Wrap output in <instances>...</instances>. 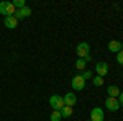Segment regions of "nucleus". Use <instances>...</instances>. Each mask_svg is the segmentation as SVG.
Here are the masks:
<instances>
[{"instance_id": "1", "label": "nucleus", "mask_w": 123, "mask_h": 121, "mask_svg": "<svg viewBox=\"0 0 123 121\" xmlns=\"http://www.w3.org/2000/svg\"><path fill=\"white\" fill-rule=\"evenodd\" d=\"M15 12H17V8L13 7L12 2H0V15H3V17H13Z\"/></svg>"}, {"instance_id": "2", "label": "nucleus", "mask_w": 123, "mask_h": 121, "mask_svg": "<svg viewBox=\"0 0 123 121\" xmlns=\"http://www.w3.org/2000/svg\"><path fill=\"white\" fill-rule=\"evenodd\" d=\"M49 105L53 110H61L64 106V98L59 97V95H51L49 97Z\"/></svg>"}, {"instance_id": "3", "label": "nucleus", "mask_w": 123, "mask_h": 121, "mask_svg": "<svg viewBox=\"0 0 123 121\" xmlns=\"http://www.w3.org/2000/svg\"><path fill=\"white\" fill-rule=\"evenodd\" d=\"M77 51V56H79V59H84L85 56H89L90 54V46H89V43H79L76 47Z\"/></svg>"}, {"instance_id": "4", "label": "nucleus", "mask_w": 123, "mask_h": 121, "mask_svg": "<svg viewBox=\"0 0 123 121\" xmlns=\"http://www.w3.org/2000/svg\"><path fill=\"white\" fill-rule=\"evenodd\" d=\"M71 85H72V88H74L76 92H80V90L85 87L84 77H82V75H76V77H72V82H71Z\"/></svg>"}, {"instance_id": "5", "label": "nucleus", "mask_w": 123, "mask_h": 121, "mask_svg": "<svg viewBox=\"0 0 123 121\" xmlns=\"http://www.w3.org/2000/svg\"><path fill=\"white\" fill-rule=\"evenodd\" d=\"M105 108H107L108 111H117V110L120 108V102H118V98H112V97H108V98L105 100Z\"/></svg>"}, {"instance_id": "6", "label": "nucleus", "mask_w": 123, "mask_h": 121, "mask_svg": "<svg viewBox=\"0 0 123 121\" xmlns=\"http://www.w3.org/2000/svg\"><path fill=\"white\" fill-rule=\"evenodd\" d=\"M105 116H104V110L102 108H94L92 111H90V121H104Z\"/></svg>"}, {"instance_id": "7", "label": "nucleus", "mask_w": 123, "mask_h": 121, "mask_svg": "<svg viewBox=\"0 0 123 121\" xmlns=\"http://www.w3.org/2000/svg\"><path fill=\"white\" fill-rule=\"evenodd\" d=\"M64 98V105L66 106H74L77 103V97H76V93H72V92H69V93H66V97H62Z\"/></svg>"}, {"instance_id": "8", "label": "nucleus", "mask_w": 123, "mask_h": 121, "mask_svg": "<svg viewBox=\"0 0 123 121\" xmlns=\"http://www.w3.org/2000/svg\"><path fill=\"white\" fill-rule=\"evenodd\" d=\"M31 15V8L30 7H23V8H20L15 12V18L17 20H21V18H26V17H30Z\"/></svg>"}, {"instance_id": "9", "label": "nucleus", "mask_w": 123, "mask_h": 121, "mask_svg": "<svg viewBox=\"0 0 123 121\" xmlns=\"http://www.w3.org/2000/svg\"><path fill=\"white\" fill-rule=\"evenodd\" d=\"M95 70H97V75L104 77V75L108 74V64L107 62H98V64L95 65Z\"/></svg>"}, {"instance_id": "10", "label": "nucleus", "mask_w": 123, "mask_h": 121, "mask_svg": "<svg viewBox=\"0 0 123 121\" xmlns=\"http://www.w3.org/2000/svg\"><path fill=\"white\" fill-rule=\"evenodd\" d=\"M3 25H5L7 28L13 29V28H17V26H18V20L15 18V15H13V17H5V20H3Z\"/></svg>"}, {"instance_id": "11", "label": "nucleus", "mask_w": 123, "mask_h": 121, "mask_svg": "<svg viewBox=\"0 0 123 121\" xmlns=\"http://www.w3.org/2000/svg\"><path fill=\"white\" fill-rule=\"evenodd\" d=\"M107 93H108V97H112V98H118L120 97V88L117 87V85H110L108 88H107Z\"/></svg>"}, {"instance_id": "12", "label": "nucleus", "mask_w": 123, "mask_h": 121, "mask_svg": "<svg viewBox=\"0 0 123 121\" xmlns=\"http://www.w3.org/2000/svg\"><path fill=\"white\" fill-rule=\"evenodd\" d=\"M108 49H110L112 52H120V51H122V43L117 41V39H113V41L108 43Z\"/></svg>"}, {"instance_id": "13", "label": "nucleus", "mask_w": 123, "mask_h": 121, "mask_svg": "<svg viewBox=\"0 0 123 121\" xmlns=\"http://www.w3.org/2000/svg\"><path fill=\"white\" fill-rule=\"evenodd\" d=\"M59 111H61V116H62V118H69V116H72V108H71V106H66V105H64Z\"/></svg>"}, {"instance_id": "14", "label": "nucleus", "mask_w": 123, "mask_h": 121, "mask_svg": "<svg viewBox=\"0 0 123 121\" xmlns=\"http://www.w3.org/2000/svg\"><path fill=\"white\" fill-rule=\"evenodd\" d=\"M49 118H51V121H61L62 116H61V111H59V110H53V113H51Z\"/></svg>"}, {"instance_id": "15", "label": "nucleus", "mask_w": 123, "mask_h": 121, "mask_svg": "<svg viewBox=\"0 0 123 121\" xmlns=\"http://www.w3.org/2000/svg\"><path fill=\"white\" fill-rule=\"evenodd\" d=\"M92 84H94L95 87H100V85L104 84V77H100V75H95V77H92Z\"/></svg>"}, {"instance_id": "16", "label": "nucleus", "mask_w": 123, "mask_h": 121, "mask_svg": "<svg viewBox=\"0 0 123 121\" xmlns=\"http://www.w3.org/2000/svg\"><path fill=\"white\" fill-rule=\"evenodd\" d=\"M85 64H87V62H85L84 59H77V62H76V69H77V70H84V69H85Z\"/></svg>"}, {"instance_id": "17", "label": "nucleus", "mask_w": 123, "mask_h": 121, "mask_svg": "<svg viewBox=\"0 0 123 121\" xmlns=\"http://www.w3.org/2000/svg\"><path fill=\"white\" fill-rule=\"evenodd\" d=\"M12 3H13V7H15V8H17V10L23 8V7H26V5H25V2H23V0H13V2H12Z\"/></svg>"}, {"instance_id": "18", "label": "nucleus", "mask_w": 123, "mask_h": 121, "mask_svg": "<svg viewBox=\"0 0 123 121\" xmlns=\"http://www.w3.org/2000/svg\"><path fill=\"white\" fill-rule=\"evenodd\" d=\"M117 62L123 65V51H120V52H117Z\"/></svg>"}, {"instance_id": "19", "label": "nucleus", "mask_w": 123, "mask_h": 121, "mask_svg": "<svg viewBox=\"0 0 123 121\" xmlns=\"http://www.w3.org/2000/svg\"><path fill=\"white\" fill-rule=\"evenodd\" d=\"M82 77H84V80H85V79H90V77H92V72H90V70H84Z\"/></svg>"}, {"instance_id": "20", "label": "nucleus", "mask_w": 123, "mask_h": 121, "mask_svg": "<svg viewBox=\"0 0 123 121\" xmlns=\"http://www.w3.org/2000/svg\"><path fill=\"white\" fill-rule=\"evenodd\" d=\"M118 102H120V106H123V92L120 93V97H118Z\"/></svg>"}, {"instance_id": "21", "label": "nucleus", "mask_w": 123, "mask_h": 121, "mask_svg": "<svg viewBox=\"0 0 123 121\" xmlns=\"http://www.w3.org/2000/svg\"><path fill=\"white\" fill-rule=\"evenodd\" d=\"M84 61H85V62H89V61H92V56H90V54H89V56H85V57H84Z\"/></svg>"}, {"instance_id": "22", "label": "nucleus", "mask_w": 123, "mask_h": 121, "mask_svg": "<svg viewBox=\"0 0 123 121\" xmlns=\"http://www.w3.org/2000/svg\"><path fill=\"white\" fill-rule=\"evenodd\" d=\"M122 51H123V43H122Z\"/></svg>"}, {"instance_id": "23", "label": "nucleus", "mask_w": 123, "mask_h": 121, "mask_svg": "<svg viewBox=\"0 0 123 121\" xmlns=\"http://www.w3.org/2000/svg\"><path fill=\"white\" fill-rule=\"evenodd\" d=\"M89 121H90V120H89Z\"/></svg>"}]
</instances>
